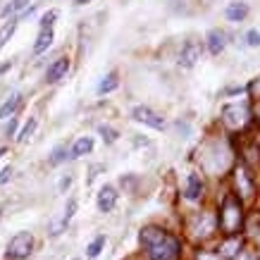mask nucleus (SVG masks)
I'll return each instance as SVG.
<instances>
[{
    "mask_svg": "<svg viewBox=\"0 0 260 260\" xmlns=\"http://www.w3.org/2000/svg\"><path fill=\"white\" fill-rule=\"evenodd\" d=\"M132 117H134L136 122H141V124L153 126V129H162V126H165V119L160 117L158 112L150 110L148 105H136L134 110H132Z\"/></svg>",
    "mask_w": 260,
    "mask_h": 260,
    "instance_id": "5",
    "label": "nucleus"
},
{
    "mask_svg": "<svg viewBox=\"0 0 260 260\" xmlns=\"http://www.w3.org/2000/svg\"><path fill=\"white\" fill-rule=\"evenodd\" d=\"M31 248H34V237H31V232H17L15 237L10 239L5 255H8L10 260H24V258H29Z\"/></svg>",
    "mask_w": 260,
    "mask_h": 260,
    "instance_id": "2",
    "label": "nucleus"
},
{
    "mask_svg": "<svg viewBox=\"0 0 260 260\" xmlns=\"http://www.w3.org/2000/svg\"><path fill=\"white\" fill-rule=\"evenodd\" d=\"M77 3H88V0H77Z\"/></svg>",
    "mask_w": 260,
    "mask_h": 260,
    "instance_id": "31",
    "label": "nucleus"
},
{
    "mask_svg": "<svg viewBox=\"0 0 260 260\" xmlns=\"http://www.w3.org/2000/svg\"><path fill=\"white\" fill-rule=\"evenodd\" d=\"M224 15H227L229 22H244L246 15H248V5L246 3H229L227 10H224Z\"/></svg>",
    "mask_w": 260,
    "mask_h": 260,
    "instance_id": "11",
    "label": "nucleus"
},
{
    "mask_svg": "<svg viewBox=\"0 0 260 260\" xmlns=\"http://www.w3.org/2000/svg\"><path fill=\"white\" fill-rule=\"evenodd\" d=\"M101 134H103V139H108V141H115V139H117V134L112 132L110 126H105V124L101 126Z\"/></svg>",
    "mask_w": 260,
    "mask_h": 260,
    "instance_id": "24",
    "label": "nucleus"
},
{
    "mask_svg": "<svg viewBox=\"0 0 260 260\" xmlns=\"http://www.w3.org/2000/svg\"><path fill=\"white\" fill-rule=\"evenodd\" d=\"M15 29H17V22H10V24H5V26L0 29V50H3V46L10 41V36L15 34Z\"/></svg>",
    "mask_w": 260,
    "mask_h": 260,
    "instance_id": "19",
    "label": "nucleus"
},
{
    "mask_svg": "<svg viewBox=\"0 0 260 260\" xmlns=\"http://www.w3.org/2000/svg\"><path fill=\"white\" fill-rule=\"evenodd\" d=\"M246 117H248V110H246L244 103H234V105H224V108H222V119H224V124L232 126V129L244 126Z\"/></svg>",
    "mask_w": 260,
    "mask_h": 260,
    "instance_id": "4",
    "label": "nucleus"
},
{
    "mask_svg": "<svg viewBox=\"0 0 260 260\" xmlns=\"http://www.w3.org/2000/svg\"><path fill=\"white\" fill-rule=\"evenodd\" d=\"M246 46L258 48V46H260V31H255V29H251V31L246 34Z\"/></svg>",
    "mask_w": 260,
    "mask_h": 260,
    "instance_id": "23",
    "label": "nucleus"
},
{
    "mask_svg": "<svg viewBox=\"0 0 260 260\" xmlns=\"http://www.w3.org/2000/svg\"><path fill=\"white\" fill-rule=\"evenodd\" d=\"M31 0H12L8 8H3V17H12V15H17L19 10H24L26 5H29Z\"/></svg>",
    "mask_w": 260,
    "mask_h": 260,
    "instance_id": "18",
    "label": "nucleus"
},
{
    "mask_svg": "<svg viewBox=\"0 0 260 260\" xmlns=\"http://www.w3.org/2000/svg\"><path fill=\"white\" fill-rule=\"evenodd\" d=\"M55 19H57V10H48L46 15L41 17V29H50Z\"/></svg>",
    "mask_w": 260,
    "mask_h": 260,
    "instance_id": "20",
    "label": "nucleus"
},
{
    "mask_svg": "<svg viewBox=\"0 0 260 260\" xmlns=\"http://www.w3.org/2000/svg\"><path fill=\"white\" fill-rule=\"evenodd\" d=\"M95 203H98V210H101V213H110L112 208H115V203H117V191H115V186L105 184V186L98 191Z\"/></svg>",
    "mask_w": 260,
    "mask_h": 260,
    "instance_id": "8",
    "label": "nucleus"
},
{
    "mask_svg": "<svg viewBox=\"0 0 260 260\" xmlns=\"http://www.w3.org/2000/svg\"><path fill=\"white\" fill-rule=\"evenodd\" d=\"M67 67H70V60L67 57H57L55 62L48 67V72H46V79L50 81V84H55L57 79H62V74L67 72Z\"/></svg>",
    "mask_w": 260,
    "mask_h": 260,
    "instance_id": "10",
    "label": "nucleus"
},
{
    "mask_svg": "<svg viewBox=\"0 0 260 260\" xmlns=\"http://www.w3.org/2000/svg\"><path fill=\"white\" fill-rule=\"evenodd\" d=\"M141 244L148 251V260H177L179 258V241L158 227L143 229Z\"/></svg>",
    "mask_w": 260,
    "mask_h": 260,
    "instance_id": "1",
    "label": "nucleus"
},
{
    "mask_svg": "<svg viewBox=\"0 0 260 260\" xmlns=\"http://www.w3.org/2000/svg\"><path fill=\"white\" fill-rule=\"evenodd\" d=\"M239 246H241L239 241H232V244H227V246H224V255H234V253H237L234 248H239Z\"/></svg>",
    "mask_w": 260,
    "mask_h": 260,
    "instance_id": "25",
    "label": "nucleus"
},
{
    "mask_svg": "<svg viewBox=\"0 0 260 260\" xmlns=\"http://www.w3.org/2000/svg\"><path fill=\"white\" fill-rule=\"evenodd\" d=\"M227 46V34L220 31V29H213V31L208 34V50L213 53V55H220L222 50Z\"/></svg>",
    "mask_w": 260,
    "mask_h": 260,
    "instance_id": "9",
    "label": "nucleus"
},
{
    "mask_svg": "<svg viewBox=\"0 0 260 260\" xmlns=\"http://www.w3.org/2000/svg\"><path fill=\"white\" fill-rule=\"evenodd\" d=\"M34 129H36V119H29V122H26V124H24V129H22V134H19V141H26V139H29V136L34 134Z\"/></svg>",
    "mask_w": 260,
    "mask_h": 260,
    "instance_id": "22",
    "label": "nucleus"
},
{
    "mask_svg": "<svg viewBox=\"0 0 260 260\" xmlns=\"http://www.w3.org/2000/svg\"><path fill=\"white\" fill-rule=\"evenodd\" d=\"M117 86H119L117 74H115V72H110V74H108V77L101 81V86H98V93H110V91H115Z\"/></svg>",
    "mask_w": 260,
    "mask_h": 260,
    "instance_id": "16",
    "label": "nucleus"
},
{
    "mask_svg": "<svg viewBox=\"0 0 260 260\" xmlns=\"http://www.w3.org/2000/svg\"><path fill=\"white\" fill-rule=\"evenodd\" d=\"M74 213H77V201H74V198H70V201H67V205H64L62 215H60V220L53 222V227H50V234H53V237H60V234L64 232V227L70 224V220L74 217Z\"/></svg>",
    "mask_w": 260,
    "mask_h": 260,
    "instance_id": "7",
    "label": "nucleus"
},
{
    "mask_svg": "<svg viewBox=\"0 0 260 260\" xmlns=\"http://www.w3.org/2000/svg\"><path fill=\"white\" fill-rule=\"evenodd\" d=\"M62 153H64V148H57V150H55V158H53V165H55V162H60V160L64 158Z\"/></svg>",
    "mask_w": 260,
    "mask_h": 260,
    "instance_id": "27",
    "label": "nucleus"
},
{
    "mask_svg": "<svg viewBox=\"0 0 260 260\" xmlns=\"http://www.w3.org/2000/svg\"><path fill=\"white\" fill-rule=\"evenodd\" d=\"M3 70H8V64H3V67H0V72H3Z\"/></svg>",
    "mask_w": 260,
    "mask_h": 260,
    "instance_id": "30",
    "label": "nucleus"
},
{
    "mask_svg": "<svg viewBox=\"0 0 260 260\" xmlns=\"http://www.w3.org/2000/svg\"><path fill=\"white\" fill-rule=\"evenodd\" d=\"M220 224L224 232H237L241 224V205L237 198H224L222 203V213H220Z\"/></svg>",
    "mask_w": 260,
    "mask_h": 260,
    "instance_id": "3",
    "label": "nucleus"
},
{
    "mask_svg": "<svg viewBox=\"0 0 260 260\" xmlns=\"http://www.w3.org/2000/svg\"><path fill=\"white\" fill-rule=\"evenodd\" d=\"M10 177H12V167H5V170L0 172V184H5Z\"/></svg>",
    "mask_w": 260,
    "mask_h": 260,
    "instance_id": "26",
    "label": "nucleus"
},
{
    "mask_svg": "<svg viewBox=\"0 0 260 260\" xmlns=\"http://www.w3.org/2000/svg\"><path fill=\"white\" fill-rule=\"evenodd\" d=\"M50 43H53V29H41V34L36 36V43H34V53L41 55L43 50H48Z\"/></svg>",
    "mask_w": 260,
    "mask_h": 260,
    "instance_id": "15",
    "label": "nucleus"
},
{
    "mask_svg": "<svg viewBox=\"0 0 260 260\" xmlns=\"http://www.w3.org/2000/svg\"><path fill=\"white\" fill-rule=\"evenodd\" d=\"M103 246H105V237H95L86 248V258H98L103 251Z\"/></svg>",
    "mask_w": 260,
    "mask_h": 260,
    "instance_id": "17",
    "label": "nucleus"
},
{
    "mask_svg": "<svg viewBox=\"0 0 260 260\" xmlns=\"http://www.w3.org/2000/svg\"><path fill=\"white\" fill-rule=\"evenodd\" d=\"M201 53H203V48L198 41H186L184 46H181V53H179V64L181 67H193V64L201 60Z\"/></svg>",
    "mask_w": 260,
    "mask_h": 260,
    "instance_id": "6",
    "label": "nucleus"
},
{
    "mask_svg": "<svg viewBox=\"0 0 260 260\" xmlns=\"http://www.w3.org/2000/svg\"><path fill=\"white\" fill-rule=\"evenodd\" d=\"M93 150V139L91 136H81L77 139V143L72 146V158H81V155H86Z\"/></svg>",
    "mask_w": 260,
    "mask_h": 260,
    "instance_id": "13",
    "label": "nucleus"
},
{
    "mask_svg": "<svg viewBox=\"0 0 260 260\" xmlns=\"http://www.w3.org/2000/svg\"><path fill=\"white\" fill-rule=\"evenodd\" d=\"M19 103H22V95L19 93H12L8 101L3 103V108H0V119H8L15 115V110L19 108Z\"/></svg>",
    "mask_w": 260,
    "mask_h": 260,
    "instance_id": "14",
    "label": "nucleus"
},
{
    "mask_svg": "<svg viewBox=\"0 0 260 260\" xmlns=\"http://www.w3.org/2000/svg\"><path fill=\"white\" fill-rule=\"evenodd\" d=\"M203 193V181L198 179V174H189V179H186V189H184V196L189 198V201H198Z\"/></svg>",
    "mask_w": 260,
    "mask_h": 260,
    "instance_id": "12",
    "label": "nucleus"
},
{
    "mask_svg": "<svg viewBox=\"0 0 260 260\" xmlns=\"http://www.w3.org/2000/svg\"><path fill=\"white\" fill-rule=\"evenodd\" d=\"M255 93H258V95H260V79H258V81H255Z\"/></svg>",
    "mask_w": 260,
    "mask_h": 260,
    "instance_id": "28",
    "label": "nucleus"
},
{
    "mask_svg": "<svg viewBox=\"0 0 260 260\" xmlns=\"http://www.w3.org/2000/svg\"><path fill=\"white\" fill-rule=\"evenodd\" d=\"M3 155H5V148H0V158H3Z\"/></svg>",
    "mask_w": 260,
    "mask_h": 260,
    "instance_id": "29",
    "label": "nucleus"
},
{
    "mask_svg": "<svg viewBox=\"0 0 260 260\" xmlns=\"http://www.w3.org/2000/svg\"><path fill=\"white\" fill-rule=\"evenodd\" d=\"M237 181L241 184V189H244V196L246 198L251 196L253 189H251V184H248V179H246V172H244V170H239V172H237Z\"/></svg>",
    "mask_w": 260,
    "mask_h": 260,
    "instance_id": "21",
    "label": "nucleus"
}]
</instances>
